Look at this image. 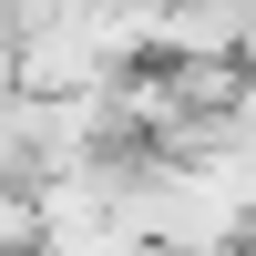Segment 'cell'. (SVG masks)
Returning a JSON list of instances; mask_svg holds the SVG:
<instances>
[{
	"label": "cell",
	"instance_id": "cell-1",
	"mask_svg": "<svg viewBox=\"0 0 256 256\" xmlns=\"http://www.w3.org/2000/svg\"><path fill=\"white\" fill-rule=\"evenodd\" d=\"M0 256H41V195H0Z\"/></svg>",
	"mask_w": 256,
	"mask_h": 256
},
{
	"label": "cell",
	"instance_id": "cell-2",
	"mask_svg": "<svg viewBox=\"0 0 256 256\" xmlns=\"http://www.w3.org/2000/svg\"><path fill=\"white\" fill-rule=\"evenodd\" d=\"M154 256H246V246H154Z\"/></svg>",
	"mask_w": 256,
	"mask_h": 256
}]
</instances>
